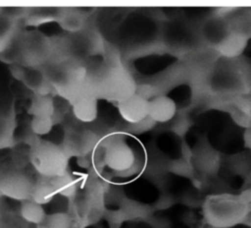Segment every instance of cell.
Masks as SVG:
<instances>
[{
  "mask_svg": "<svg viewBox=\"0 0 251 228\" xmlns=\"http://www.w3.org/2000/svg\"><path fill=\"white\" fill-rule=\"evenodd\" d=\"M251 208V204L243 202L239 196L228 194L207 198L203 205L206 222L214 228H230L242 224Z\"/></svg>",
  "mask_w": 251,
  "mask_h": 228,
  "instance_id": "cell-1",
  "label": "cell"
},
{
  "mask_svg": "<svg viewBox=\"0 0 251 228\" xmlns=\"http://www.w3.org/2000/svg\"><path fill=\"white\" fill-rule=\"evenodd\" d=\"M15 129V107L10 88L8 71L0 68V148L13 140Z\"/></svg>",
  "mask_w": 251,
  "mask_h": 228,
  "instance_id": "cell-2",
  "label": "cell"
},
{
  "mask_svg": "<svg viewBox=\"0 0 251 228\" xmlns=\"http://www.w3.org/2000/svg\"><path fill=\"white\" fill-rule=\"evenodd\" d=\"M118 110L125 121L130 125L138 124L149 117V100L133 93L118 103Z\"/></svg>",
  "mask_w": 251,
  "mask_h": 228,
  "instance_id": "cell-3",
  "label": "cell"
},
{
  "mask_svg": "<svg viewBox=\"0 0 251 228\" xmlns=\"http://www.w3.org/2000/svg\"><path fill=\"white\" fill-rule=\"evenodd\" d=\"M73 113L77 120L83 123H91L97 117V98L89 93H83L72 101Z\"/></svg>",
  "mask_w": 251,
  "mask_h": 228,
  "instance_id": "cell-4",
  "label": "cell"
},
{
  "mask_svg": "<svg viewBox=\"0 0 251 228\" xmlns=\"http://www.w3.org/2000/svg\"><path fill=\"white\" fill-rule=\"evenodd\" d=\"M176 112L175 102L166 96H156L149 100V118L154 122H167Z\"/></svg>",
  "mask_w": 251,
  "mask_h": 228,
  "instance_id": "cell-5",
  "label": "cell"
},
{
  "mask_svg": "<svg viewBox=\"0 0 251 228\" xmlns=\"http://www.w3.org/2000/svg\"><path fill=\"white\" fill-rule=\"evenodd\" d=\"M33 117H53L55 114V103L49 95L36 94L30 106Z\"/></svg>",
  "mask_w": 251,
  "mask_h": 228,
  "instance_id": "cell-6",
  "label": "cell"
},
{
  "mask_svg": "<svg viewBox=\"0 0 251 228\" xmlns=\"http://www.w3.org/2000/svg\"><path fill=\"white\" fill-rule=\"evenodd\" d=\"M32 132L37 136L48 134L53 127V118L51 117H33L30 124Z\"/></svg>",
  "mask_w": 251,
  "mask_h": 228,
  "instance_id": "cell-7",
  "label": "cell"
},
{
  "mask_svg": "<svg viewBox=\"0 0 251 228\" xmlns=\"http://www.w3.org/2000/svg\"><path fill=\"white\" fill-rule=\"evenodd\" d=\"M242 224H244V225H246V226H248V227L251 228V208H250V210L248 211V213L246 214V216H245V218H244Z\"/></svg>",
  "mask_w": 251,
  "mask_h": 228,
  "instance_id": "cell-8",
  "label": "cell"
},
{
  "mask_svg": "<svg viewBox=\"0 0 251 228\" xmlns=\"http://www.w3.org/2000/svg\"><path fill=\"white\" fill-rule=\"evenodd\" d=\"M245 142L248 146L251 147V130L245 134Z\"/></svg>",
  "mask_w": 251,
  "mask_h": 228,
  "instance_id": "cell-9",
  "label": "cell"
}]
</instances>
